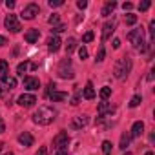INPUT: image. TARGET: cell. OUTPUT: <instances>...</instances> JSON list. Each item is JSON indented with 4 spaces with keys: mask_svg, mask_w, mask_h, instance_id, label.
I'll list each match as a JSON object with an SVG mask.
<instances>
[{
    "mask_svg": "<svg viewBox=\"0 0 155 155\" xmlns=\"http://www.w3.org/2000/svg\"><path fill=\"white\" fill-rule=\"evenodd\" d=\"M128 40L133 44V48L137 51H144L146 49V42H144V33H142V28H135L128 33Z\"/></svg>",
    "mask_w": 155,
    "mask_h": 155,
    "instance_id": "cell-3",
    "label": "cell"
},
{
    "mask_svg": "<svg viewBox=\"0 0 155 155\" xmlns=\"http://www.w3.org/2000/svg\"><path fill=\"white\" fill-rule=\"evenodd\" d=\"M95 95H97V93H95L93 84H91V82H88V84L84 86V90H82V97H84V99H88V101H93V99H95Z\"/></svg>",
    "mask_w": 155,
    "mask_h": 155,
    "instance_id": "cell-16",
    "label": "cell"
},
{
    "mask_svg": "<svg viewBox=\"0 0 155 155\" xmlns=\"http://www.w3.org/2000/svg\"><path fill=\"white\" fill-rule=\"evenodd\" d=\"M104 57H106V49H104V44H101V48H99V53H97V58H95V62L99 64V62H102L104 60Z\"/></svg>",
    "mask_w": 155,
    "mask_h": 155,
    "instance_id": "cell-24",
    "label": "cell"
},
{
    "mask_svg": "<svg viewBox=\"0 0 155 155\" xmlns=\"http://www.w3.org/2000/svg\"><path fill=\"white\" fill-rule=\"evenodd\" d=\"M8 62L6 60H0V79H2V77H6V73H8Z\"/></svg>",
    "mask_w": 155,
    "mask_h": 155,
    "instance_id": "cell-27",
    "label": "cell"
},
{
    "mask_svg": "<svg viewBox=\"0 0 155 155\" xmlns=\"http://www.w3.org/2000/svg\"><path fill=\"white\" fill-rule=\"evenodd\" d=\"M135 22H137V15L128 13V15H126V24H128V26H133Z\"/></svg>",
    "mask_w": 155,
    "mask_h": 155,
    "instance_id": "cell-29",
    "label": "cell"
},
{
    "mask_svg": "<svg viewBox=\"0 0 155 155\" xmlns=\"http://www.w3.org/2000/svg\"><path fill=\"white\" fill-rule=\"evenodd\" d=\"M4 44H8V40H6V37H2V35H0V48H2Z\"/></svg>",
    "mask_w": 155,
    "mask_h": 155,
    "instance_id": "cell-45",
    "label": "cell"
},
{
    "mask_svg": "<svg viewBox=\"0 0 155 155\" xmlns=\"http://www.w3.org/2000/svg\"><path fill=\"white\" fill-rule=\"evenodd\" d=\"M55 119H57V110H53L51 106H40L33 115V122L38 126H48Z\"/></svg>",
    "mask_w": 155,
    "mask_h": 155,
    "instance_id": "cell-1",
    "label": "cell"
},
{
    "mask_svg": "<svg viewBox=\"0 0 155 155\" xmlns=\"http://www.w3.org/2000/svg\"><path fill=\"white\" fill-rule=\"evenodd\" d=\"M99 95H101V99H102V101H108V99L111 97V88H110V86H104V88H101Z\"/></svg>",
    "mask_w": 155,
    "mask_h": 155,
    "instance_id": "cell-21",
    "label": "cell"
},
{
    "mask_svg": "<svg viewBox=\"0 0 155 155\" xmlns=\"http://www.w3.org/2000/svg\"><path fill=\"white\" fill-rule=\"evenodd\" d=\"M131 68H133L131 57H128V55L120 57V58L117 60L115 68H113V75H115V79H119V81H124L126 77L131 73Z\"/></svg>",
    "mask_w": 155,
    "mask_h": 155,
    "instance_id": "cell-2",
    "label": "cell"
},
{
    "mask_svg": "<svg viewBox=\"0 0 155 155\" xmlns=\"http://www.w3.org/2000/svg\"><path fill=\"white\" fill-rule=\"evenodd\" d=\"M55 155H69V153H68V150H57Z\"/></svg>",
    "mask_w": 155,
    "mask_h": 155,
    "instance_id": "cell-43",
    "label": "cell"
},
{
    "mask_svg": "<svg viewBox=\"0 0 155 155\" xmlns=\"http://www.w3.org/2000/svg\"><path fill=\"white\" fill-rule=\"evenodd\" d=\"M124 155H131V153H130V151H128V153H124Z\"/></svg>",
    "mask_w": 155,
    "mask_h": 155,
    "instance_id": "cell-47",
    "label": "cell"
},
{
    "mask_svg": "<svg viewBox=\"0 0 155 155\" xmlns=\"http://www.w3.org/2000/svg\"><path fill=\"white\" fill-rule=\"evenodd\" d=\"M24 38H26V42L35 44V42H38V38H40V31H38V29H29V31L24 35Z\"/></svg>",
    "mask_w": 155,
    "mask_h": 155,
    "instance_id": "cell-15",
    "label": "cell"
},
{
    "mask_svg": "<svg viewBox=\"0 0 155 155\" xmlns=\"http://www.w3.org/2000/svg\"><path fill=\"white\" fill-rule=\"evenodd\" d=\"M115 31V20H111V22H106L104 26H102V42H106L110 37H111V33Z\"/></svg>",
    "mask_w": 155,
    "mask_h": 155,
    "instance_id": "cell-12",
    "label": "cell"
},
{
    "mask_svg": "<svg viewBox=\"0 0 155 155\" xmlns=\"http://www.w3.org/2000/svg\"><path fill=\"white\" fill-rule=\"evenodd\" d=\"M24 88H28V90L35 91V90H38V88H40V81H38V79H35V77H26V79H24Z\"/></svg>",
    "mask_w": 155,
    "mask_h": 155,
    "instance_id": "cell-14",
    "label": "cell"
},
{
    "mask_svg": "<svg viewBox=\"0 0 155 155\" xmlns=\"http://www.w3.org/2000/svg\"><path fill=\"white\" fill-rule=\"evenodd\" d=\"M64 29H66V26H62V24H60V26H57V28H53V29H51V35H53V33H55V35H57V33H62Z\"/></svg>",
    "mask_w": 155,
    "mask_h": 155,
    "instance_id": "cell-34",
    "label": "cell"
},
{
    "mask_svg": "<svg viewBox=\"0 0 155 155\" xmlns=\"http://www.w3.org/2000/svg\"><path fill=\"white\" fill-rule=\"evenodd\" d=\"M6 91H8V90H6V86L2 84V81H0V97H2V95H4Z\"/></svg>",
    "mask_w": 155,
    "mask_h": 155,
    "instance_id": "cell-40",
    "label": "cell"
},
{
    "mask_svg": "<svg viewBox=\"0 0 155 155\" xmlns=\"http://www.w3.org/2000/svg\"><path fill=\"white\" fill-rule=\"evenodd\" d=\"M97 111H99V117H101V119H104V117H106V113H111V111H113V104H111V102H108V101H102V102L99 104Z\"/></svg>",
    "mask_w": 155,
    "mask_h": 155,
    "instance_id": "cell-10",
    "label": "cell"
},
{
    "mask_svg": "<svg viewBox=\"0 0 155 155\" xmlns=\"http://www.w3.org/2000/svg\"><path fill=\"white\" fill-rule=\"evenodd\" d=\"M18 142H20L22 146H26V148H28V146H31V144H33V135H31L29 131H24V133H20V135H18Z\"/></svg>",
    "mask_w": 155,
    "mask_h": 155,
    "instance_id": "cell-18",
    "label": "cell"
},
{
    "mask_svg": "<svg viewBox=\"0 0 155 155\" xmlns=\"http://www.w3.org/2000/svg\"><path fill=\"white\" fill-rule=\"evenodd\" d=\"M38 13H40V8H38V4H28V6L22 9L20 17H22L24 20H33V18H35Z\"/></svg>",
    "mask_w": 155,
    "mask_h": 155,
    "instance_id": "cell-6",
    "label": "cell"
},
{
    "mask_svg": "<svg viewBox=\"0 0 155 155\" xmlns=\"http://www.w3.org/2000/svg\"><path fill=\"white\" fill-rule=\"evenodd\" d=\"M77 6H79V9H86V8H88V2H86V0H79V2H77Z\"/></svg>",
    "mask_w": 155,
    "mask_h": 155,
    "instance_id": "cell-35",
    "label": "cell"
},
{
    "mask_svg": "<svg viewBox=\"0 0 155 155\" xmlns=\"http://www.w3.org/2000/svg\"><path fill=\"white\" fill-rule=\"evenodd\" d=\"M60 44H62V40H60L57 35H51L49 40H48V49H49L51 53H57V51L60 49Z\"/></svg>",
    "mask_w": 155,
    "mask_h": 155,
    "instance_id": "cell-13",
    "label": "cell"
},
{
    "mask_svg": "<svg viewBox=\"0 0 155 155\" xmlns=\"http://www.w3.org/2000/svg\"><path fill=\"white\" fill-rule=\"evenodd\" d=\"M4 150V142H0V151H2Z\"/></svg>",
    "mask_w": 155,
    "mask_h": 155,
    "instance_id": "cell-46",
    "label": "cell"
},
{
    "mask_svg": "<svg viewBox=\"0 0 155 155\" xmlns=\"http://www.w3.org/2000/svg\"><path fill=\"white\" fill-rule=\"evenodd\" d=\"M22 108H31V106H35V102H37V97L33 95V93H24V95H20L18 97V101H17Z\"/></svg>",
    "mask_w": 155,
    "mask_h": 155,
    "instance_id": "cell-9",
    "label": "cell"
},
{
    "mask_svg": "<svg viewBox=\"0 0 155 155\" xmlns=\"http://www.w3.org/2000/svg\"><path fill=\"white\" fill-rule=\"evenodd\" d=\"M0 81H2V84L6 86V90L9 91V90H13L15 86H17V79H15V77H2V79H0Z\"/></svg>",
    "mask_w": 155,
    "mask_h": 155,
    "instance_id": "cell-20",
    "label": "cell"
},
{
    "mask_svg": "<svg viewBox=\"0 0 155 155\" xmlns=\"http://www.w3.org/2000/svg\"><path fill=\"white\" fill-rule=\"evenodd\" d=\"M35 155H48V148H46V146H42V148H40Z\"/></svg>",
    "mask_w": 155,
    "mask_h": 155,
    "instance_id": "cell-38",
    "label": "cell"
},
{
    "mask_svg": "<svg viewBox=\"0 0 155 155\" xmlns=\"http://www.w3.org/2000/svg\"><path fill=\"white\" fill-rule=\"evenodd\" d=\"M79 57L84 60V58H88V49H86V46H81L79 48Z\"/></svg>",
    "mask_w": 155,
    "mask_h": 155,
    "instance_id": "cell-32",
    "label": "cell"
},
{
    "mask_svg": "<svg viewBox=\"0 0 155 155\" xmlns=\"http://www.w3.org/2000/svg\"><path fill=\"white\" fill-rule=\"evenodd\" d=\"M140 102H142V97H140V95H133L131 101H130V108H137Z\"/></svg>",
    "mask_w": 155,
    "mask_h": 155,
    "instance_id": "cell-26",
    "label": "cell"
},
{
    "mask_svg": "<svg viewBox=\"0 0 155 155\" xmlns=\"http://www.w3.org/2000/svg\"><path fill=\"white\" fill-rule=\"evenodd\" d=\"M68 144H69V135L68 131H60L55 139H53V150H68Z\"/></svg>",
    "mask_w": 155,
    "mask_h": 155,
    "instance_id": "cell-5",
    "label": "cell"
},
{
    "mask_svg": "<svg viewBox=\"0 0 155 155\" xmlns=\"http://www.w3.org/2000/svg\"><path fill=\"white\" fill-rule=\"evenodd\" d=\"M4 131H6V124H4L2 117H0V133H4Z\"/></svg>",
    "mask_w": 155,
    "mask_h": 155,
    "instance_id": "cell-41",
    "label": "cell"
},
{
    "mask_svg": "<svg viewBox=\"0 0 155 155\" xmlns=\"http://www.w3.org/2000/svg\"><path fill=\"white\" fill-rule=\"evenodd\" d=\"M6 6H8V9H13V8H15V2H13V0H8Z\"/></svg>",
    "mask_w": 155,
    "mask_h": 155,
    "instance_id": "cell-44",
    "label": "cell"
},
{
    "mask_svg": "<svg viewBox=\"0 0 155 155\" xmlns=\"http://www.w3.org/2000/svg\"><path fill=\"white\" fill-rule=\"evenodd\" d=\"M88 124H90V117H88V115H77V117H73L69 128H71V130H82V128H86Z\"/></svg>",
    "mask_w": 155,
    "mask_h": 155,
    "instance_id": "cell-8",
    "label": "cell"
},
{
    "mask_svg": "<svg viewBox=\"0 0 155 155\" xmlns=\"http://www.w3.org/2000/svg\"><path fill=\"white\" fill-rule=\"evenodd\" d=\"M130 140H131V137H130V133H122V137H120V146H119V148H122V150H126V148L130 146Z\"/></svg>",
    "mask_w": 155,
    "mask_h": 155,
    "instance_id": "cell-22",
    "label": "cell"
},
{
    "mask_svg": "<svg viewBox=\"0 0 155 155\" xmlns=\"http://www.w3.org/2000/svg\"><path fill=\"white\" fill-rule=\"evenodd\" d=\"M113 48H115V49L120 48V40H119V38H113Z\"/></svg>",
    "mask_w": 155,
    "mask_h": 155,
    "instance_id": "cell-42",
    "label": "cell"
},
{
    "mask_svg": "<svg viewBox=\"0 0 155 155\" xmlns=\"http://www.w3.org/2000/svg\"><path fill=\"white\" fill-rule=\"evenodd\" d=\"M28 68H29V62L24 60V62H20V64L17 66V73H18V75H24V73L28 71Z\"/></svg>",
    "mask_w": 155,
    "mask_h": 155,
    "instance_id": "cell-25",
    "label": "cell"
},
{
    "mask_svg": "<svg viewBox=\"0 0 155 155\" xmlns=\"http://www.w3.org/2000/svg\"><path fill=\"white\" fill-rule=\"evenodd\" d=\"M93 37H95V35H93V31H88V33H84L82 42H84V44H88V42H91V40H93Z\"/></svg>",
    "mask_w": 155,
    "mask_h": 155,
    "instance_id": "cell-31",
    "label": "cell"
},
{
    "mask_svg": "<svg viewBox=\"0 0 155 155\" xmlns=\"http://www.w3.org/2000/svg\"><path fill=\"white\" fill-rule=\"evenodd\" d=\"M79 101H81V95H75V97L71 99V104H73V106H77V104H79Z\"/></svg>",
    "mask_w": 155,
    "mask_h": 155,
    "instance_id": "cell-39",
    "label": "cell"
},
{
    "mask_svg": "<svg viewBox=\"0 0 155 155\" xmlns=\"http://www.w3.org/2000/svg\"><path fill=\"white\" fill-rule=\"evenodd\" d=\"M75 46H77V40H75V38H68V42H66V53L69 55V53L75 49Z\"/></svg>",
    "mask_w": 155,
    "mask_h": 155,
    "instance_id": "cell-23",
    "label": "cell"
},
{
    "mask_svg": "<svg viewBox=\"0 0 155 155\" xmlns=\"http://www.w3.org/2000/svg\"><path fill=\"white\" fill-rule=\"evenodd\" d=\"M4 24H6V28H8V29H9L11 33H18V31L22 29V26H20V22H18L17 15H13V13H9V15L6 17Z\"/></svg>",
    "mask_w": 155,
    "mask_h": 155,
    "instance_id": "cell-7",
    "label": "cell"
},
{
    "mask_svg": "<svg viewBox=\"0 0 155 155\" xmlns=\"http://www.w3.org/2000/svg\"><path fill=\"white\" fill-rule=\"evenodd\" d=\"M142 131H144V122L142 120H137V122H133V126L130 130V137L131 139H137V137L142 135Z\"/></svg>",
    "mask_w": 155,
    "mask_h": 155,
    "instance_id": "cell-11",
    "label": "cell"
},
{
    "mask_svg": "<svg viewBox=\"0 0 155 155\" xmlns=\"http://www.w3.org/2000/svg\"><path fill=\"white\" fill-rule=\"evenodd\" d=\"M48 22H49V24H57V22H58V15H51Z\"/></svg>",
    "mask_w": 155,
    "mask_h": 155,
    "instance_id": "cell-37",
    "label": "cell"
},
{
    "mask_svg": "<svg viewBox=\"0 0 155 155\" xmlns=\"http://www.w3.org/2000/svg\"><path fill=\"white\" fill-rule=\"evenodd\" d=\"M102 151H104V155H111V142L110 140L102 142Z\"/></svg>",
    "mask_w": 155,
    "mask_h": 155,
    "instance_id": "cell-28",
    "label": "cell"
},
{
    "mask_svg": "<svg viewBox=\"0 0 155 155\" xmlns=\"http://www.w3.org/2000/svg\"><path fill=\"white\" fill-rule=\"evenodd\" d=\"M58 77L60 79H73L75 77V69L71 64V58H64L58 64Z\"/></svg>",
    "mask_w": 155,
    "mask_h": 155,
    "instance_id": "cell-4",
    "label": "cell"
},
{
    "mask_svg": "<svg viewBox=\"0 0 155 155\" xmlns=\"http://www.w3.org/2000/svg\"><path fill=\"white\" fill-rule=\"evenodd\" d=\"M53 102H62V101H68V93L66 91H53L48 95Z\"/></svg>",
    "mask_w": 155,
    "mask_h": 155,
    "instance_id": "cell-19",
    "label": "cell"
},
{
    "mask_svg": "<svg viewBox=\"0 0 155 155\" xmlns=\"http://www.w3.org/2000/svg\"><path fill=\"white\" fill-rule=\"evenodd\" d=\"M115 8H117V2H113V0H108V2L104 4V8H102V11H101V15H102V17H110V15L115 11Z\"/></svg>",
    "mask_w": 155,
    "mask_h": 155,
    "instance_id": "cell-17",
    "label": "cell"
},
{
    "mask_svg": "<svg viewBox=\"0 0 155 155\" xmlns=\"http://www.w3.org/2000/svg\"><path fill=\"white\" fill-rule=\"evenodd\" d=\"M4 155H13V153H4Z\"/></svg>",
    "mask_w": 155,
    "mask_h": 155,
    "instance_id": "cell-48",
    "label": "cell"
},
{
    "mask_svg": "<svg viewBox=\"0 0 155 155\" xmlns=\"http://www.w3.org/2000/svg\"><path fill=\"white\" fill-rule=\"evenodd\" d=\"M150 6H151L150 0H144V2H140V4H139V11H148V9H150Z\"/></svg>",
    "mask_w": 155,
    "mask_h": 155,
    "instance_id": "cell-30",
    "label": "cell"
},
{
    "mask_svg": "<svg viewBox=\"0 0 155 155\" xmlns=\"http://www.w3.org/2000/svg\"><path fill=\"white\" fill-rule=\"evenodd\" d=\"M122 9H124V11H131V9H133V4H131V2H124V4H122Z\"/></svg>",
    "mask_w": 155,
    "mask_h": 155,
    "instance_id": "cell-36",
    "label": "cell"
},
{
    "mask_svg": "<svg viewBox=\"0 0 155 155\" xmlns=\"http://www.w3.org/2000/svg\"><path fill=\"white\" fill-rule=\"evenodd\" d=\"M51 8H58V6H62L64 4V0H49V2H48Z\"/></svg>",
    "mask_w": 155,
    "mask_h": 155,
    "instance_id": "cell-33",
    "label": "cell"
}]
</instances>
